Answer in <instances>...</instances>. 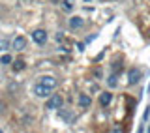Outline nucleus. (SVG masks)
Here are the masks:
<instances>
[{"instance_id": "f257e3e1", "label": "nucleus", "mask_w": 150, "mask_h": 133, "mask_svg": "<svg viewBox=\"0 0 150 133\" xmlns=\"http://www.w3.org/2000/svg\"><path fill=\"white\" fill-rule=\"evenodd\" d=\"M62 103H64L62 96H60V94H54V96H51L49 99H47L45 109H49V111H54V109H60V107H62Z\"/></svg>"}, {"instance_id": "f03ea898", "label": "nucleus", "mask_w": 150, "mask_h": 133, "mask_svg": "<svg viewBox=\"0 0 150 133\" xmlns=\"http://www.w3.org/2000/svg\"><path fill=\"white\" fill-rule=\"evenodd\" d=\"M51 92H53V88L45 86V84H41V83H38L36 86H34V94H36L38 98H49Z\"/></svg>"}, {"instance_id": "7ed1b4c3", "label": "nucleus", "mask_w": 150, "mask_h": 133, "mask_svg": "<svg viewBox=\"0 0 150 133\" xmlns=\"http://www.w3.org/2000/svg\"><path fill=\"white\" fill-rule=\"evenodd\" d=\"M32 40H34V43H38V45H43L47 41V32L43 28H38V30L32 32Z\"/></svg>"}, {"instance_id": "20e7f679", "label": "nucleus", "mask_w": 150, "mask_h": 133, "mask_svg": "<svg viewBox=\"0 0 150 133\" xmlns=\"http://www.w3.org/2000/svg\"><path fill=\"white\" fill-rule=\"evenodd\" d=\"M139 81H141V69L139 68H131L128 71V84L133 86V84H137Z\"/></svg>"}, {"instance_id": "39448f33", "label": "nucleus", "mask_w": 150, "mask_h": 133, "mask_svg": "<svg viewBox=\"0 0 150 133\" xmlns=\"http://www.w3.org/2000/svg\"><path fill=\"white\" fill-rule=\"evenodd\" d=\"M13 49L15 51H25L26 49V40L23 36H17L15 40H13Z\"/></svg>"}, {"instance_id": "423d86ee", "label": "nucleus", "mask_w": 150, "mask_h": 133, "mask_svg": "<svg viewBox=\"0 0 150 133\" xmlns=\"http://www.w3.org/2000/svg\"><path fill=\"white\" fill-rule=\"evenodd\" d=\"M40 83L45 84V86H49V88H54L56 86V79L51 77V75H41V77H40Z\"/></svg>"}, {"instance_id": "0eeeda50", "label": "nucleus", "mask_w": 150, "mask_h": 133, "mask_svg": "<svg viewBox=\"0 0 150 133\" xmlns=\"http://www.w3.org/2000/svg\"><path fill=\"white\" fill-rule=\"evenodd\" d=\"M83 25H84V19L83 17H77V15H75V17L69 19V28H81Z\"/></svg>"}, {"instance_id": "6e6552de", "label": "nucleus", "mask_w": 150, "mask_h": 133, "mask_svg": "<svg viewBox=\"0 0 150 133\" xmlns=\"http://www.w3.org/2000/svg\"><path fill=\"white\" fill-rule=\"evenodd\" d=\"M111 99H112V94H111V92H101V94H100V103H101L103 107L109 105Z\"/></svg>"}, {"instance_id": "1a4fd4ad", "label": "nucleus", "mask_w": 150, "mask_h": 133, "mask_svg": "<svg viewBox=\"0 0 150 133\" xmlns=\"http://www.w3.org/2000/svg\"><path fill=\"white\" fill-rule=\"evenodd\" d=\"M90 103H92V99H90L88 94H81V96H79V105L81 107H90Z\"/></svg>"}, {"instance_id": "9d476101", "label": "nucleus", "mask_w": 150, "mask_h": 133, "mask_svg": "<svg viewBox=\"0 0 150 133\" xmlns=\"http://www.w3.org/2000/svg\"><path fill=\"white\" fill-rule=\"evenodd\" d=\"M25 68H26L25 60H15V62H13V71H23Z\"/></svg>"}, {"instance_id": "9b49d317", "label": "nucleus", "mask_w": 150, "mask_h": 133, "mask_svg": "<svg viewBox=\"0 0 150 133\" xmlns=\"http://www.w3.org/2000/svg\"><path fill=\"white\" fill-rule=\"evenodd\" d=\"M0 64H11V56H9V54H2V56H0Z\"/></svg>"}, {"instance_id": "f8f14e48", "label": "nucleus", "mask_w": 150, "mask_h": 133, "mask_svg": "<svg viewBox=\"0 0 150 133\" xmlns=\"http://www.w3.org/2000/svg\"><path fill=\"white\" fill-rule=\"evenodd\" d=\"M64 9H66V11H71V9H73V2H71V0H64Z\"/></svg>"}, {"instance_id": "ddd939ff", "label": "nucleus", "mask_w": 150, "mask_h": 133, "mask_svg": "<svg viewBox=\"0 0 150 133\" xmlns=\"http://www.w3.org/2000/svg\"><path fill=\"white\" fill-rule=\"evenodd\" d=\"M107 84L112 88V86H116V75H111L109 79H107Z\"/></svg>"}, {"instance_id": "4468645a", "label": "nucleus", "mask_w": 150, "mask_h": 133, "mask_svg": "<svg viewBox=\"0 0 150 133\" xmlns=\"http://www.w3.org/2000/svg\"><path fill=\"white\" fill-rule=\"evenodd\" d=\"M148 115H150V107H146V111H144V115H143V122L148 118Z\"/></svg>"}, {"instance_id": "2eb2a0df", "label": "nucleus", "mask_w": 150, "mask_h": 133, "mask_svg": "<svg viewBox=\"0 0 150 133\" xmlns=\"http://www.w3.org/2000/svg\"><path fill=\"white\" fill-rule=\"evenodd\" d=\"M6 47H8V41L2 40V41H0V49H6Z\"/></svg>"}, {"instance_id": "dca6fc26", "label": "nucleus", "mask_w": 150, "mask_h": 133, "mask_svg": "<svg viewBox=\"0 0 150 133\" xmlns=\"http://www.w3.org/2000/svg\"><path fill=\"white\" fill-rule=\"evenodd\" d=\"M120 69V64H112V71H118Z\"/></svg>"}, {"instance_id": "f3484780", "label": "nucleus", "mask_w": 150, "mask_h": 133, "mask_svg": "<svg viewBox=\"0 0 150 133\" xmlns=\"http://www.w3.org/2000/svg\"><path fill=\"white\" fill-rule=\"evenodd\" d=\"M148 131H150V127H148Z\"/></svg>"}, {"instance_id": "a211bd4d", "label": "nucleus", "mask_w": 150, "mask_h": 133, "mask_svg": "<svg viewBox=\"0 0 150 133\" xmlns=\"http://www.w3.org/2000/svg\"><path fill=\"white\" fill-rule=\"evenodd\" d=\"M148 90H150V86H148Z\"/></svg>"}]
</instances>
